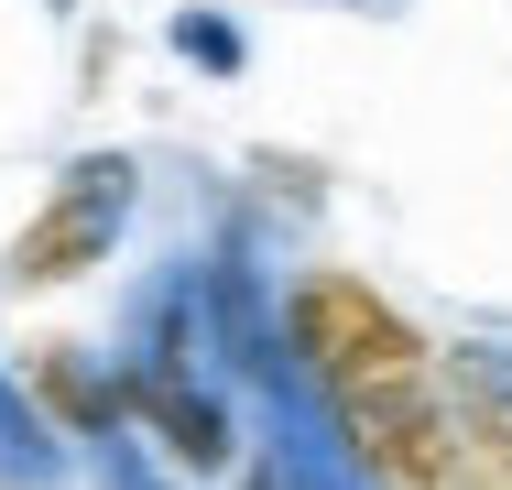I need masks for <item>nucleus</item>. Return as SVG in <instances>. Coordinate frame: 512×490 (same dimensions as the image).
Instances as JSON below:
<instances>
[{"label":"nucleus","mask_w":512,"mask_h":490,"mask_svg":"<svg viewBox=\"0 0 512 490\" xmlns=\"http://www.w3.org/2000/svg\"><path fill=\"white\" fill-rule=\"evenodd\" d=\"M22 392L44 403V425H55L66 447H109V436H120V371H88L66 338H33V349H22Z\"/></svg>","instance_id":"nucleus-6"},{"label":"nucleus","mask_w":512,"mask_h":490,"mask_svg":"<svg viewBox=\"0 0 512 490\" xmlns=\"http://www.w3.org/2000/svg\"><path fill=\"white\" fill-rule=\"evenodd\" d=\"M273 349H284V371H295L327 414L436 371V338H425L371 273H349V262H306V273L284 284V305H273Z\"/></svg>","instance_id":"nucleus-1"},{"label":"nucleus","mask_w":512,"mask_h":490,"mask_svg":"<svg viewBox=\"0 0 512 490\" xmlns=\"http://www.w3.org/2000/svg\"><path fill=\"white\" fill-rule=\"evenodd\" d=\"M55 11H77V0H55Z\"/></svg>","instance_id":"nucleus-8"},{"label":"nucleus","mask_w":512,"mask_h":490,"mask_svg":"<svg viewBox=\"0 0 512 490\" xmlns=\"http://www.w3.org/2000/svg\"><path fill=\"white\" fill-rule=\"evenodd\" d=\"M447 490H512V349H447Z\"/></svg>","instance_id":"nucleus-5"},{"label":"nucleus","mask_w":512,"mask_h":490,"mask_svg":"<svg viewBox=\"0 0 512 490\" xmlns=\"http://www.w3.org/2000/svg\"><path fill=\"white\" fill-rule=\"evenodd\" d=\"M447 360V349H436ZM338 425V458H349V480L360 490H447V382L425 371V382H393L371 392V403H338L327 414Z\"/></svg>","instance_id":"nucleus-4"},{"label":"nucleus","mask_w":512,"mask_h":490,"mask_svg":"<svg viewBox=\"0 0 512 490\" xmlns=\"http://www.w3.org/2000/svg\"><path fill=\"white\" fill-rule=\"evenodd\" d=\"M175 44H186V55H197L207 77H240V33H229V22H218V11H186V22H175Z\"/></svg>","instance_id":"nucleus-7"},{"label":"nucleus","mask_w":512,"mask_h":490,"mask_svg":"<svg viewBox=\"0 0 512 490\" xmlns=\"http://www.w3.org/2000/svg\"><path fill=\"white\" fill-rule=\"evenodd\" d=\"M120 425H142V447H164V469H186V480H218L240 458V425L197 371V316L186 305H164L153 349L120 371Z\"/></svg>","instance_id":"nucleus-2"},{"label":"nucleus","mask_w":512,"mask_h":490,"mask_svg":"<svg viewBox=\"0 0 512 490\" xmlns=\"http://www.w3.org/2000/svg\"><path fill=\"white\" fill-rule=\"evenodd\" d=\"M131 153H88V164H66L55 175V196L11 229V284L22 294H55V284H77V273H99L109 251H120V218H131Z\"/></svg>","instance_id":"nucleus-3"}]
</instances>
